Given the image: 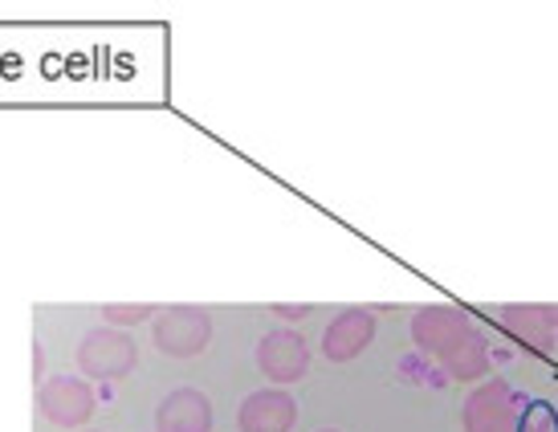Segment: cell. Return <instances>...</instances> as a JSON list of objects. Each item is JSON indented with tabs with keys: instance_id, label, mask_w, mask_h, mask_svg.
I'll return each instance as SVG.
<instances>
[{
	"instance_id": "1",
	"label": "cell",
	"mask_w": 558,
	"mask_h": 432,
	"mask_svg": "<svg viewBox=\"0 0 558 432\" xmlns=\"http://www.w3.org/2000/svg\"><path fill=\"white\" fill-rule=\"evenodd\" d=\"M412 347L433 356L449 380H481L489 371V343L457 307H424L412 314Z\"/></svg>"
},
{
	"instance_id": "2",
	"label": "cell",
	"mask_w": 558,
	"mask_h": 432,
	"mask_svg": "<svg viewBox=\"0 0 558 432\" xmlns=\"http://www.w3.org/2000/svg\"><path fill=\"white\" fill-rule=\"evenodd\" d=\"M140 363V343L119 326H94L78 343L82 380H123Z\"/></svg>"
},
{
	"instance_id": "3",
	"label": "cell",
	"mask_w": 558,
	"mask_h": 432,
	"mask_svg": "<svg viewBox=\"0 0 558 432\" xmlns=\"http://www.w3.org/2000/svg\"><path fill=\"white\" fill-rule=\"evenodd\" d=\"M151 339L163 356L192 359L213 343V314L201 307H168L151 319Z\"/></svg>"
},
{
	"instance_id": "4",
	"label": "cell",
	"mask_w": 558,
	"mask_h": 432,
	"mask_svg": "<svg viewBox=\"0 0 558 432\" xmlns=\"http://www.w3.org/2000/svg\"><path fill=\"white\" fill-rule=\"evenodd\" d=\"M522 400L506 380H485L465 396L461 429L465 432H518Z\"/></svg>"
},
{
	"instance_id": "5",
	"label": "cell",
	"mask_w": 558,
	"mask_h": 432,
	"mask_svg": "<svg viewBox=\"0 0 558 432\" xmlns=\"http://www.w3.org/2000/svg\"><path fill=\"white\" fill-rule=\"evenodd\" d=\"M94 387L82 375H53L37 387V412L58 429H82L94 417Z\"/></svg>"
},
{
	"instance_id": "6",
	"label": "cell",
	"mask_w": 558,
	"mask_h": 432,
	"mask_svg": "<svg viewBox=\"0 0 558 432\" xmlns=\"http://www.w3.org/2000/svg\"><path fill=\"white\" fill-rule=\"evenodd\" d=\"M257 368H262V375H269L278 387L298 384V380H306V371H311V347H306V339L298 335L294 326H274V331L262 335V343H257Z\"/></svg>"
},
{
	"instance_id": "7",
	"label": "cell",
	"mask_w": 558,
	"mask_h": 432,
	"mask_svg": "<svg viewBox=\"0 0 558 432\" xmlns=\"http://www.w3.org/2000/svg\"><path fill=\"white\" fill-rule=\"evenodd\" d=\"M298 424V400L286 387H262L245 396L236 408V429L241 432H294Z\"/></svg>"
},
{
	"instance_id": "8",
	"label": "cell",
	"mask_w": 558,
	"mask_h": 432,
	"mask_svg": "<svg viewBox=\"0 0 558 432\" xmlns=\"http://www.w3.org/2000/svg\"><path fill=\"white\" fill-rule=\"evenodd\" d=\"M375 339V314L372 310H342V314H335L330 319V326L323 331V356L330 359V363H351V359H359L367 347H372Z\"/></svg>"
},
{
	"instance_id": "9",
	"label": "cell",
	"mask_w": 558,
	"mask_h": 432,
	"mask_svg": "<svg viewBox=\"0 0 558 432\" xmlns=\"http://www.w3.org/2000/svg\"><path fill=\"white\" fill-rule=\"evenodd\" d=\"M156 432H213V404L201 387H171L156 408Z\"/></svg>"
},
{
	"instance_id": "10",
	"label": "cell",
	"mask_w": 558,
	"mask_h": 432,
	"mask_svg": "<svg viewBox=\"0 0 558 432\" xmlns=\"http://www.w3.org/2000/svg\"><path fill=\"white\" fill-rule=\"evenodd\" d=\"M501 326H506L518 343L534 347V351H555L558 331H555V323H550V310L546 307H506L501 310Z\"/></svg>"
},
{
	"instance_id": "11",
	"label": "cell",
	"mask_w": 558,
	"mask_h": 432,
	"mask_svg": "<svg viewBox=\"0 0 558 432\" xmlns=\"http://www.w3.org/2000/svg\"><path fill=\"white\" fill-rule=\"evenodd\" d=\"M518 432H558V408L546 400H530L518 420Z\"/></svg>"
},
{
	"instance_id": "12",
	"label": "cell",
	"mask_w": 558,
	"mask_h": 432,
	"mask_svg": "<svg viewBox=\"0 0 558 432\" xmlns=\"http://www.w3.org/2000/svg\"><path fill=\"white\" fill-rule=\"evenodd\" d=\"M102 319H107V326H119V331H126V326L156 319V307H107V310H102Z\"/></svg>"
},
{
	"instance_id": "13",
	"label": "cell",
	"mask_w": 558,
	"mask_h": 432,
	"mask_svg": "<svg viewBox=\"0 0 558 432\" xmlns=\"http://www.w3.org/2000/svg\"><path fill=\"white\" fill-rule=\"evenodd\" d=\"M281 314V319H290V323H298V319H306L311 314V307H274Z\"/></svg>"
},
{
	"instance_id": "14",
	"label": "cell",
	"mask_w": 558,
	"mask_h": 432,
	"mask_svg": "<svg viewBox=\"0 0 558 432\" xmlns=\"http://www.w3.org/2000/svg\"><path fill=\"white\" fill-rule=\"evenodd\" d=\"M41 363H46V356H41V339H33V380H41Z\"/></svg>"
},
{
	"instance_id": "15",
	"label": "cell",
	"mask_w": 558,
	"mask_h": 432,
	"mask_svg": "<svg viewBox=\"0 0 558 432\" xmlns=\"http://www.w3.org/2000/svg\"><path fill=\"white\" fill-rule=\"evenodd\" d=\"M550 310V323H555V331H558V307H546Z\"/></svg>"
},
{
	"instance_id": "16",
	"label": "cell",
	"mask_w": 558,
	"mask_h": 432,
	"mask_svg": "<svg viewBox=\"0 0 558 432\" xmlns=\"http://www.w3.org/2000/svg\"><path fill=\"white\" fill-rule=\"evenodd\" d=\"M318 432H339V429H318Z\"/></svg>"
}]
</instances>
